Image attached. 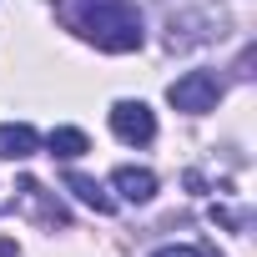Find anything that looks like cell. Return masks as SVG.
<instances>
[{
  "label": "cell",
  "mask_w": 257,
  "mask_h": 257,
  "mask_svg": "<svg viewBox=\"0 0 257 257\" xmlns=\"http://www.w3.org/2000/svg\"><path fill=\"white\" fill-rule=\"evenodd\" d=\"M56 16L91 46L126 56V51H142L147 41V21L137 11V0H56Z\"/></svg>",
  "instance_id": "6da1fadb"
},
{
  "label": "cell",
  "mask_w": 257,
  "mask_h": 257,
  "mask_svg": "<svg viewBox=\"0 0 257 257\" xmlns=\"http://www.w3.org/2000/svg\"><path fill=\"white\" fill-rule=\"evenodd\" d=\"M222 91H227V86H222L217 71H187L182 81L167 86V101H172L177 111H187V116H207V111H217Z\"/></svg>",
  "instance_id": "7a4b0ae2"
},
{
  "label": "cell",
  "mask_w": 257,
  "mask_h": 257,
  "mask_svg": "<svg viewBox=\"0 0 257 257\" xmlns=\"http://www.w3.org/2000/svg\"><path fill=\"white\" fill-rule=\"evenodd\" d=\"M111 132L121 142H132V147H147L157 137V116H152L147 101H116L111 106Z\"/></svg>",
  "instance_id": "3957f363"
},
{
  "label": "cell",
  "mask_w": 257,
  "mask_h": 257,
  "mask_svg": "<svg viewBox=\"0 0 257 257\" xmlns=\"http://www.w3.org/2000/svg\"><path fill=\"white\" fill-rule=\"evenodd\" d=\"M16 202H21L41 227H66V222H71V217H66V207H61L41 182H31V177H26V182H16Z\"/></svg>",
  "instance_id": "277c9868"
},
{
  "label": "cell",
  "mask_w": 257,
  "mask_h": 257,
  "mask_svg": "<svg viewBox=\"0 0 257 257\" xmlns=\"http://www.w3.org/2000/svg\"><path fill=\"white\" fill-rule=\"evenodd\" d=\"M111 187L121 192V202H152L157 197V172H147V167H116Z\"/></svg>",
  "instance_id": "5b68a950"
},
{
  "label": "cell",
  "mask_w": 257,
  "mask_h": 257,
  "mask_svg": "<svg viewBox=\"0 0 257 257\" xmlns=\"http://www.w3.org/2000/svg\"><path fill=\"white\" fill-rule=\"evenodd\" d=\"M36 147H41L36 126H26V121L0 126V162H26V157H36Z\"/></svg>",
  "instance_id": "8992f818"
},
{
  "label": "cell",
  "mask_w": 257,
  "mask_h": 257,
  "mask_svg": "<svg viewBox=\"0 0 257 257\" xmlns=\"http://www.w3.org/2000/svg\"><path fill=\"white\" fill-rule=\"evenodd\" d=\"M66 187H71V192H76V197H81L91 212H101V217H111V212H116V197H111V192H106L96 177H86V172H71V177H66Z\"/></svg>",
  "instance_id": "52a82bcc"
},
{
  "label": "cell",
  "mask_w": 257,
  "mask_h": 257,
  "mask_svg": "<svg viewBox=\"0 0 257 257\" xmlns=\"http://www.w3.org/2000/svg\"><path fill=\"white\" fill-rule=\"evenodd\" d=\"M46 147H51V157H61V162H71V157H81V152H91V142H86V132H76V126H56V132L46 137Z\"/></svg>",
  "instance_id": "ba28073f"
},
{
  "label": "cell",
  "mask_w": 257,
  "mask_h": 257,
  "mask_svg": "<svg viewBox=\"0 0 257 257\" xmlns=\"http://www.w3.org/2000/svg\"><path fill=\"white\" fill-rule=\"evenodd\" d=\"M152 257H207L202 247H162V252H152Z\"/></svg>",
  "instance_id": "9c48e42d"
},
{
  "label": "cell",
  "mask_w": 257,
  "mask_h": 257,
  "mask_svg": "<svg viewBox=\"0 0 257 257\" xmlns=\"http://www.w3.org/2000/svg\"><path fill=\"white\" fill-rule=\"evenodd\" d=\"M11 252H16V242H0V257H11Z\"/></svg>",
  "instance_id": "30bf717a"
}]
</instances>
